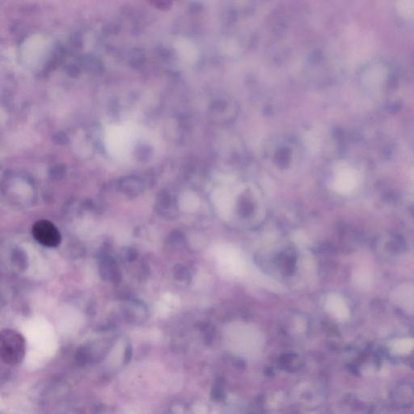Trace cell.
<instances>
[{
	"label": "cell",
	"mask_w": 414,
	"mask_h": 414,
	"mask_svg": "<svg viewBox=\"0 0 414 414\" xmlns=\"http://www.w3.org/2000/svg\"><path fill=\"white\" fill-rule=\"evenodd\" d=\"M32 233L39 244L49 248L58 247L62 241L60 232L54 223L47 219L37 221L33 226Z\"/></svg>",
	"instance_id": "3957f363"
},
{
	"label": "cell",
	"mask_w": 414,
	"mask_h": 414,
	"mask_svg": "<svg viewBox=\"0 0 414 414\" xmlns=\"http://www.w3.org/2000/svg\"><path fill=\"white\" fill-rule=\"evenodd\" d=\"M372 278L369 271L358 269L353 274V283L360 289H368L372 284Z\"/></svg>",
	"instance_id": "30bf717a"
},
{
	"label": "cell",
	"mask_w": 414,
	"mask_h": 414,
	"mask_svg": "<svg viewBox=\"0 0 414 414\" xmlns=\"http://www.w3.org/2000/svg\"><path fill=\"white\" fill-rule=\"evenodd\" d=\"M326 308L337 319H346L349 316V309L344 300L337 294H330L327 298Z\"/></svg>",
	"instance_id": "ba28073f"
},
{
	"label": "cell",
	"mask_w": 414,
	"mask_h": 414,
	"mask_svg": "<svg viewBox=\"0 0 414 414\" xmlns=\"http://www.w3.org/2000/svg\"><path fill=\"white\" fill-rule=\"evenodd\" d=\"M66 72L71 77H77L80 74V69L76 65L71 64L69 66H66Z\"/></svg>",
	"instance_id": "9a60e30c"
},
{
	"label": "cell",
	"mask_w": 414,
	"mask_h": 414,
	"mask_svg": "<svg viewBox=\"0 0 414 414\" xmlns=\"http://www.w3.org/2000/svg\"><path fill=\"white\" fill-rule=\"evenodd\" d=\"M392 403L399 408H407L414 404V385L410 383H399L390 393Z\"/></svg>",
	"instance_id": "5b68a950"
},
{
	"label": "cell",
	"mask_w": 414,
	"mask_h": 414,
	"mask_svg": "<svg viewBox=\"0 0 414 414\" xmlns=\"http://www.w3.org/2000/svg\"><path fill=\"white\" fill-rule=\"evenodd\" d=\"M26 343L20 333L13 329H5L0 336V356L8 366H16L26 355Z\"/></svg>",
	"instance_id": "7a4b0ae2"
},
{
	"label": "cell",
	"mask_w": 414,
	"mask_h": 414,
	"mask_svg": "<svg viewBox=\"0 0 414 414\" xmlns=\"http://www.w3.org/2000/svg\"><path fill=\"white\" fill-rule=\"evenodd\" d=\"M65 170H66L65 167L62 166V165H58V166L54 167L51 169L50 174H51V176L53 179L58 180V179L62 178V176H64Z\"/></svg>",
	"instance_id": "4fadbf2b"
},
{
	"label": "cell",
	"mask_w": 414,
	"mask_h": 414,
	"mask_svg": "<svg viewBox=\"0 0 414 414\" xmlns=\"http://www.w3.org/2000/svg\"><path fill=\"white\" fill-rule=\"evenodd\" d=\"M358 180V175L354 169L343 168L337 172L335 178V190L340 194H351L356 188Z\"/></svg>",
	"instance_id": "8992f818"
},
{
	"label": "cell",
	"mask_w": 414,
	"mask_h": 414,
	"mask_svg": "<svg viewBox=\"0 0 414 414\" xmlns=\"http://www.w3.org/2000/svg\"><path fill=\"white\" fill-rule=\"evenodd\" d=\"M392 300L403 309L412 312L414 311V285L410 283L400 285L392 294Z\"/></svg>",
	"instance_id": "52a82bcc"
},
{
	"label": "cell",
	"mask_w": 414,
	"mask_h": 414,
	"mask_svg": "<svg viewBox=\"0 0 414 414\" xmlns=\"http://www.w3.org/2000/svg\"><path fill=\"white\" fill-rule=\"evenodd\" d=\"M383 77V72L380 68H376L368 73V76L366 77L367 79L368 83H377L382 80L381 78Z\"/></svg>",
	"instance_id": "7c38bea8"
},
{
	"label": "cell",
	"mask_w": 414,
	"mask_h": 414,
	"mask_svg": "<svg viewBox=\"0 0 414 414\" xmlns=\"http://www.w3.org/2000/svg\"><path fill=\"white\" fill-rule=\"evenodd\" d=\"M226 341L231 351L243 358H255L263 348L261 333L248 325L229 327L226 332Z\"/></svg>",
	"instance_id": "6da1fadb"
},
{
	"label": "cell",
	"mask_w": 414,
	"mask_h": 414,
	"mask_svg": "<svg viewBox=\"0 0 414 414\" xmlns=\"http://www.w3.org/2000/svg\"><path fill=\"white\" fill-rule=\"evenodd\" d=\"M399 12L405 17H414L413 1H401L397 4Z\"/></svg>",
	"instance_id": "8fae6325"
},
{
	"label": "cell",
	"mask_w": 414,
	"mask_h": 414,
	"mask_svg": "<svg viewBox=\"0 0 414 414\" xmlns=\"http://www.w3.org/2000/svg\"><path fill=\"white\" fill-rule=\"evenodd\" d=\"M52 140L54 144H58V145H65L69 142L67 136L63 133H57V134H54Z\"/></svg>",
	"instance_id": "5bb4252c"
},
{
	"label": "cell",
	"mask_w": 414,
	"mask_h": 414,
	"mask_svg": "<svg viewBox=\"0 0 414 414\" xmlns=\"http://www.w3.org/2000/svg\"><path fill=\"white\" fill-rule=\"evenodd\" d=\"M217 252V258L219 259V263L223 265L225 269L234 275L242 274L244 264L242 258H240L236 250L223 247Z\"/></svg>",
	"instance_id": "277c9868"
},
{
	"label": "cell",
	"mask_w": 414,
	"mask_h": 414,
	"mask_svg": "<svg viewBox=\"0 0 414 414\" xmlns=\"http://www.w3.org/2000/svg\"><path fill=\"white\" fill-rule=\"evenodd\" d=\"M215 205L222 216H228L233 209V200L230 193L224 190H215L213 194Z\"/></svg>",
	"instance_id": "9c48e42d"
}]
</instances>
